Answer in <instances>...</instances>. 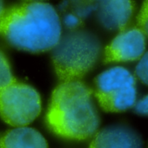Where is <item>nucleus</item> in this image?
Instances as JSON below:
<instances>
[{
    "label": "nucleus",
    "instance_id": "nucleus-15",
    "mask_svg": "<svg viewBox=\"0 0 148 148\" xmlns=\"http://www.w3.org/2000/svg\"><path fill=\"white\" fill-rule=\"evenodd\" d=\"M4 11H5L4 2H3V0H0V17H1V15L3 14Z\"/></svg>",
    "mask_w": 148,
    "mask_h": 148
},
{
    "label": "nucleus",
    "instance_id": "nucleus-7",
    "mask_svg": "<svg viewBox=\"0 0 148 148\" xmlns=\"http://www.w3.org/2000/svg\"><path fill=\"white\" fill-rule=\"evenodd\" d=\"M92 12L106 30L122 32L127 29L135 12L133 0H88Z\"/></svg>",
    "mask_w": 148,
    "mask_h": 148
},
{
    "label": "nucleus",
    "instance_id": "nucleus-3",
    "mask_svg": "<svg viewBox=\"0 0 148 148\" xmlns=\"http://www.w3.org/2000/svg\"><path fill=\"white\" fill-rule=\"evenodd\" d=\"M101 42L92 32L69 30L52 49L51 60L61 82L81 80L94 67L100 53Z\"/></svg>",
    "mask_w": 148,
    "mask_h": 148
},
{
    "label": "nucleus",
    "instance_id": "nucleus-12",
    "mask_svg": "<svg viewBox=\"0 0 148 148\" xmlns=\"http://www.w3.org/2000/svg\"><path fill=\"white\" fill-rule=\"evenodd\" d=\"M135 76L145 86H148V51L144 53L135 68Z\"/></svg>",
    "mask_w": 148,
    "mask_h": 148
},
{
    "label": "nucleus",
    "instance_id": "nucleus-6",
    "mask_svg": "<svg viewBox=\"0 0 148 148\" xmlns=\"http://www.w3.org/2000/svg\"><path fill=\"white\" fill-rule=\"evenodd\" d=\"M146 38L136 26L120 32L106 47L105 64L138 60L145 53Z\"/></svg>",
    "mask_w": 148,
    "mask_h": 148
},
{
    "label": "nucleus",
    "instance_id": "nucleus-10",
    "mask_svg": "<svg viewBox=\"0 0 148 148\" xmlns=\"http://www.w3.org/2000/svg\"><path fill=\"white\" fill-rule=\"evenodd\" d=\"M60 10L63 22L69 30L79 29L86 18L92 12L88 0H66Z\"/></svg>",
    "mask_w": 148,
    "mask_h": 148
},
{
    "label": "nucleus",
    "instance_id": "nucleus-8",
    "mask_svg": "<svg viewBox=\"0 0 148 148\" xmlns=\"http://www.w3.org/2000/svg\"><path fill=\"white\" fill-rule=\"evenodd\" d=\"M89 148H142V140L130 126L112 125L97 132Z\"/></svg>",
    "mask_w": 148,
    "mask_h": 148
},
{
    "label": "nucleus",
    "instance_id": "nucleus-4",
    "mask_svg": "<svg viewBox=\"0 0 148 148\" xmlns=\"http://www.w3.org/2000/svg\"><path fill=\"white\" fill-rule=\"evenodd\" d=\"M94 94L104 111L125 112L133 107L136 103L135 78L124 67L110 68L95 79Z\"/></svg>",
    "mask_w": 148,
    "mask_h": 148
},
{
    "label": "nucleus",
    "instance_id": "nucleus-1",
    "mask_svg": "<svg viewBox=\"0 0 148 148\" xmlns=\"http://www.w3.org/2000/svg\"><path fill=\"white\" fill-rule=\"evenodd\" d=\"M61 20L52 5L28 2L5 9L0 17V37L16 49L32 53L52 50L61 34Z\"/></svg>",
    "mask_w": 148,
    "mask_h": 148
},
{
    "label": "nucleus",
    "instance_id": "nucleus-2",
    "mask_svg": "<svg viewBox=\"0 0 148 148\" xmlns=\"http://www.w3.org/2000/svg\"><path fill=\"white\" fill-rule=\"evenodd\" d=\"M45 122L49 130L65 139L93 137L99 126V116L91 88L81 80L61 82L53 90Z\"/></svg>",
    "mask_w": 148,
    "mask_h": 148
},
{
    "label": "nucleus",
    "instance_id": "nucleus-9",
    "mask_svg": "<svg viewBox=\"0 0 148 148\" xmlns=\"http://www.w3.org/2000/svg\"><path fill=\"white\" fill-rule=\"evenodd\" d=\"M0 148H48L43 135L31 127H16L0 138Z\"/></svg>",
    "mask_w": 148,
    "mask_h": 148
},
{
    "label": "nucleus",
    "instance_id": "nucleus-11",
    "mask_svg": "<svg viewBox=\"0 0 148 148\" xmlns=\"http://www.w3.org/2000/svg\"><path fill=\"white\" fill-rule=\"evenodd\" d=\"M14 80L9 61L4 52L0 50V91Z\"/></svg>",
    "mask_w": 148,
    "mask_h": 148
},
{
    "label": "nucleus",
    "instance_id": "nucleus-13",
    "mask_svg": "<svg viewBox=\"0 0 148 148\" xmlns=\"http://www.w3.org/2000/svg\"><path fill=\"white\" fill-rule=\"evenodd\" d=\"M137 27L148 38V0L143 2L137 17Z\"/></svg>",
    "mask_w": 148,
    "mask_h": 148
},
{
    "label": "nucleus",
    "instance_id": "nucleus-16",
    "mask_svg": "<svg viewBox=\"0 0 148 148\" xmlns=\"http://www.w3.org/2000/svg\"><path fill=\"white\" fill-rule=\"evenodd\" d=\"M27 2H43L44 0H25Z\"/></svg>",
    "mask_w": 148,
    "mask_h": 148
},
{
    "label": "nucleus",
    "instance_id": "nucleus-5",
    "mask_svg": "<svg viewBox=\"0 0 148 148\" xmlns=\"http://www.w3.org/2000/svg\"><path fill=\"white\" fill-rule=\"evenodd\" d=\"M40 112V96L29 85L14 80L0 91V117L8 125L26 126Z\"/></svg>",
    "mask_w": 148,
    "mask_h": 148
},
{
    "label": "nucleus",
    "instance_id": "nucleus-14",
    "mask_svg": "<svg viewBox=\"0 0 148 148\" xmlns=\"http://www.w3.org/2000/svg\"><path fill=\"white\" fill-rule=\"evenodd\" d=\"M134 112L142 116H148V94L135 103Z\"/></svg>",
    "mask_w": 148,
    "mask_h": 148
}]
</instances>
